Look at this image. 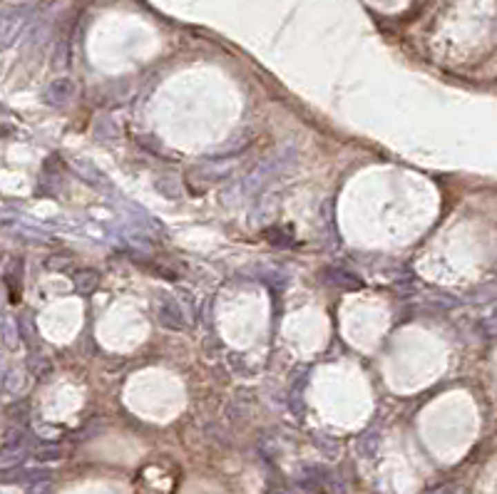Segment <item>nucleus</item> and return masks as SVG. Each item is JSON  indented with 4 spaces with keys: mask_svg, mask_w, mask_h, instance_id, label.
Segmentation results:
<instances>
[{
    "mask_svg": "<svg viewBox=\"0 0 497 494\" xmlns=\"http://www.w3.org/2000/svg\"><path fill=\"white\" fill-rule=\"evenodd\" d=\"M157 313H159V323L164 328H172V330H182L186 326L184 323V313H182L179 303L172 301V298H162L157 303Z\"/></svg>",
    "mask_w": 497,
    "mask_h": 494,
    "instance_id": "f257e3e1",
    "label": "nucleus"
},
{
    "mask_svg": "<svg viewBox=\"0 0 497 494\" xmlns=\"http://www.w3.org/2000/svg\"><path fill=\"white\" fill-rule=\"evenodd\" d=\"M28 450H25L23 435H18V439H8L6 445L0 447V470H10V467H20V462L25 460Z\"/></svg>",
    "mask_w": 497,
    "mask_h": 494,
    "instance_id": "f03ea898",
    "label": "nucleus"
},
{
    "mask_svg": "<svg viewBox=\"0 0 497 494\" xmlns=\"http://www.w3.org/2000/svg\"><path fill=\"white\" fill-rule=\"evenodd\" d=\"M20 25H23V18H20V12L15 10H8L0 15V40H3V45H10L12 37L18 35Z\"/></svg>",
    "mask_w": 497,
    "mask_h": 494,
    "instance_id": "7ed1b4c3",
    "label": "nucleus"
},
{
    "mask_svg": "<svg viewBox=\"0 0 497 494\" xmlns=\"http://www.w3.org/2000/svg\"><path fill=\"white\" fill-rule=\"evenodd\" d=\"M323 281L331 286H338V288H358L360 286L358 276H353V273L348 271H338V268H326V271H323Z\"/></svg>",
    "mask_w": 497,
    "mask_h": 494,
    "instance_id": "20e7f679",
    "label": "nucleus"
},
{
    "mask_svg": "<svg viewBox=\"0 0 497 494\" xmlns=\"http://www.w3.org/2000/svg\"><path fill=\"white\" fill-rule=\"evenodd\" d=\"M97 281H99V273L92 271V268H82V271H77L72 276L75 290L82 293V296H90V293L97 288Z\"/></svg>",
    "mask_w": 497,
    "mask_h": 494,
    "instance_id": "39448f33",
    "label": "nucleus"
},
{
    "mask_svg": "<svg viewBox=\"0 0 497 494\" xmlns=\"http://www.w3.org/2000/svg\"><path fill=\"white\" fill-rule=\"evenodd\" d=\"M72 95H75V87H72V82H70V80H55L52 85L48 87L50 105H62V102H68Z\"/></svg>",
    "mask_w": 497,
    "mask_h": 494,
    "instance_id": "423d86ee",
    "label": "nucleus"
},
{
    "mask_svg": "<svg viewBox=\"0 0 497 494\" xmlns=\"http://www.w3.org/2000/svg\"><path fill=\"white\" fill-rule=\"evenodd\" d=\"M0 335H3V343H6L8 348H18L20 333H18V323L12 321V318H3V323H0Z\"/></svg>",
    "mask_w": 497,
    "mask_h": 494,
    "instance_id": "0eeeda50",
    "label": "nucleus"
},
{
    "mask_svg": "<svg viewBox=\"0 0 497 494\" xmlns=\"http://www.w3.org/2000/svg\"><path fill=\"white\" fill-rule=\"evenodd\" d=\"M28 368H30V370L35 373L37 377L50 375V360H48V358H30V363H28Z\"/></svg>",
    "mask_w": 497,
    "mask_h": 494,
    "instance_id": "6e6552de",
    "label": "nucleus"
},
{
    "mask_svg": "<svg viewBox=\"0 0 497 494\" xmlns=\"http://www.w3.org/2000/svg\"><path fill=\"white\" fill-rule=\"evenodd\" d=\"M35 457L40 460V462H52V460L62 457V450L60 447H43V450H37Z\"/></svg>",
    "mask_w": 497,
    "mask_h": 494,
    "instance_id": "1a4fd4ad",
    "label": "nucleus"
},
{
    "mask_svg": "<svg viewBox=\"0 0 497 494\" xmlns=\"http://www.w3.org/2000/svg\"><path fill=\"white\" fill-rule=\"evenodd\" d=\"M6 388L8 390H20V373L18 370H8L6 373Z\"/></svg>",
    "mask_w": 497,
    "mask_h": 494,
    "instance_id": "9d476101",
    "label": "nucleus"
},
{
    "mask_svg": "<svg viewBox=\"0 0 497 494\" xmlns=\"http://www.w3.org/2000/svg\"><path fill=\"white\" fill-rule=\"evenodd\" d=\"M28 494H50V482H35L28 489Z\"/></svg>",
    "mask_w": 497,
    "mask_h": 494,
    "instance_id": "9b49d317",
    "label": "nucleus"
},
{
    "mask_svg": "<svg viewBox=\"0 0 497 494\" xmlns=\"http://www.w3.org/2000/svg\"><path fill=\"white\" fill-rule=\"evenodd\" d=\"M6 373V363H3V353H0V375Z\"/></svg>",
    "mask_w": 497,
    "mask_h": 494,
    "instance_id": "f8f14e48",
    "label": "nucleus"
},
{
    "mask_svg": "<svg viewBox=\"0 0 497 494\" xmlns=\"http://www.w3.org/2000/svg\"><path fill=\"white\" fill-rule=\"evenodd\" d=\"M3 298H6V293H3V286H0V310H3Z\"/></svg>",
    "mask_w": 497,
    "mask_h": 494,
    "instance_id": "ddd939ff",
    "label": "nucleus"
},
{
    "mask_svg": "<svg viewBox=\"0 0 497 494\" xmlns=\"http://www.w3.org/2000/svg\"><path fill=\"white\" fill-rule=\"evenodd\" d=\"M269 494H284V492H269Z\"/></svg>",
    "mask_w": 497,
    "mask_h": 494,
    "instance_id": "4468645a",
    "label": "nucleus"
}]
</instances>
